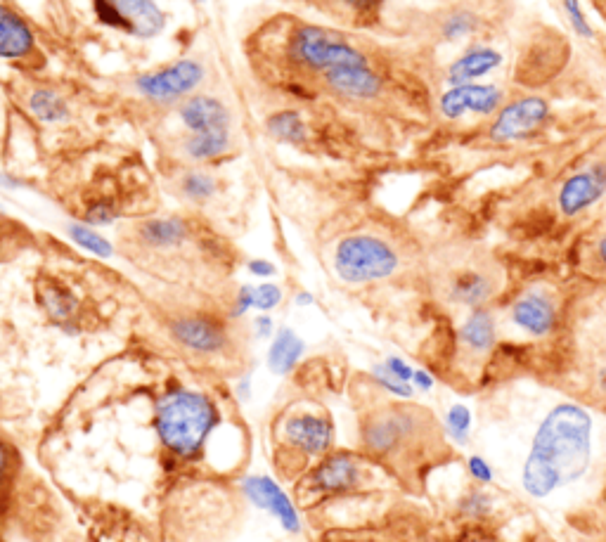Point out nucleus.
<instances>
[{
	"instance_id": "nucleus-1",
	"label": "nucleus",
	"mask_w": 606,
	"mask_h": 542,
	"mask_svg": "<svg viewBox=\"0 0 606 542\" xmlns=\"http://www.w3.org/2000/svg\"><path fill=\"white\" fill-rule=\"evenodd\" d=\"M592 455V417L580 405L559 403L535 431L521 469V486L531 498H547L557 488L583 479Z\"/></svg>"
},
{
	"instance_id": "nucleus-2",
	"label": "nucleus",
	"mask_w": 606,
	"mask_h": 542,
	"mask_svg": "<svg viewBox=\"0 0 606 542\" xmlns=\"http://www.w3.org/2000/svg\"><path fill=\"white\" fill-rule=\"evenodd\" d=\"M218 408L206 393L173 389L159 398L154 429L161 445L178 460H197L218 427Z\"/></svg>"
},
{
	"instance_id": "nucleus-3",
	"label": "nucleus",
	"mask_w": 606,
	"mask_h": 542,
	"mask_svg": "<svg viewBox=\"0 0 606 542\" xmlns=\"http://www.w3.org/2000/svg\"><path fill=\"white\" fill-rule=\"evenodd\" d=\"M287 57L294 62V67L308 69V72L320 76L337 67L370 64L363 50L356 48L344 34L334 29L315 27V24H299L289 34Z\"/></svg>"
},
{
	"instance_id": "nucleus-4",
	"label": "nucleus",
	"mask_w": 606,
	"mask_h": 542,
	"mask_svg": "<svg viewBox=\"0 0 606 542\" xmlns=\"http://www.w3.org/2000/svg\"><path fill=\"white\" fill-rule=\"evenodd\" d=\"M401 266L398 251L375 235L344 237L334 249V273L348 285L386 280Z\"/></svg>"
},
{
	"instance_id": "nucleus-5",
	"label": "nucleus",
	"mask_w": 606,
	"mask_h": 542,
	"mask_svg": "<svg viewBox=\"0 0 606 542\" xmlns=\"http://www.w3.org/2000/svg\"><path fill=\"white\" fill-rule=\"evenodd\" d=\"M204 81V64L197 60H178L154 72L140 74L135 79V90L147 100L176 102L195 93Z\"/></svg>"
},
{
	"instance_id": "nucleus-6",
	"label": "nucleus",
	"mask_w": 606,
	"mask_h": 542,
	"mask_svg": "<svg viewBox=\"0 0 606 542\" xmlns=\"http://www.w3.org/2000/svg\"><path fill=\"white\" fill-rule=\"evenodd\" d=\"M552 105L540 95H524L500 107L491 124V140L495 143H517L535 135L547 124Z\"/></svg>"
},
{
	"instance_id": "nucleus-7",
	"label": "nucleus",
	"mask_w": 606,
	"mask_h": 542,
	"mask_svg": "<svg viewBox=\"0 0 606 542\" xmlns=\"http://www.w3.org/2000/svg\"><path fill=\"white\" fill-rule=\"evenodd\" d=\"M505 105V93L493 83H464V86H448L438 98V112L446 121H457L464 114L493 116Z\"/></svg>"
},
{
	"instance_id": "nucleus-8",
	"label": "nucleus",
	"mask_w": 606,
	"mask_h": 542,
	"mask_svg": "<svg viewBox=\"0 0 606 542\" xmlns=\"http://www.w3.org/2000/svg\"><path fill=\"white\" fill-rule=\"evenodd\" d=\"M498 292V275L491 266L469 263L450 270L446 277V301L464 308H483Z\"/></svg>"
},
{
	"instance_id": "nucleus-9",
	"label": "nucleus",
	"mask_w": 606,
	"mask_h": 542,
	"mask_svg": "<svg viewBox=\"0 0 606 542\" xmlns=\"http://www.w3.org/2000/svg\"><path fill=\"white\" fill-rule=\"evenodd\" d=\"M242 493L251 505L263 509V512H268L270 516H275L287 533H301L299 512H296L294 502L289 500V495L275 479H270L266 474L244 476Z\"/></svg>"
},
{
	"instance_id": "nucleus-10",
	"label": "nucleus",
	"mask_w": 606,
	"mask_h": 542,
	"mask_svg": "<svg viewBox=\"0 0 606 542\" xmlns=\"http://www.w3.org/2000/svg\"><path fill=\"white\" fill-rule=\"evenodd\" d=\"M169 329L176 344L199 356L221 353L228 346V329L221 320L209 315H183L173 320Z\"/></svg>"
},
{
	"instance_id": "nucleus-11",
	"label": "nucleus",
	"mask_w": 606,
	"mask_h": 542,
	"mask_svg": "<svg viewBox=\"0 0 606 542\" xmlns=\"http://www.w3.org/2000/svg\"><path fill=\"white\" fill-rule=\"evenodd\" d=\"M287 445L306 457H325L334 443V424L327 417L301 412L289 417L282 429Z\"/></svg>"
},
{
	"instance_id": "nucleus-12",
	"label": "nucleus",
	"mask_w": 606,
	"mask_h": 542,
	"mask_svg": "<svg viewBox=\"0 0 606 542\" xmlns=\"http://www.w3.org/2000/svg\"><path fill=\"white\" fill-rule=\"evenodd\" d=\"M606 195V166L592 164L578 169L573 176L564 180L559 190L557 204L566 218L583 214L585 209L595 206Z\"/></svg>"
},
{
	"instance_id": "nucleus-13",
	"label": "nucleus",
	"mask_w": 606,
	"mask_h": 542,
	"mask_svg": "<svg viewBox=\"0 0 606 542\" xmlns=\"http://www.w3.org/2000/svg\"><path fill=\"white\" fill-rule=\"evenodd\" d=\"M360 476L363 471L351 453H327L308 476V486L313 493L341 495L356 490Z\"/></svg>"
},
{
	"instance_id": "nucleus-14",
	"label": "nucleus",
	"mask_w": 606,
	"mask_h": 542,
	"mask_svg": "<svg viewBox=\"0 0 606 542\" xmlns=\"http://www.w3.org/2000/svg\"><path fill=\"white\" fill-rule=\"evenodd\" d=\"M417 419L410 412L391 410L386 415L372 417L363 429V443L370 453L391 455L415 434Z\"/></svg>"
},
{
	"instance_id": "nucleus-15",
	"label": "nucleus",
	"mask_w": 606,
	"mask_h": 542,
	"mask_svg": "<svg viewBox=\"0 0 606 542\" xmlns=\"http://www.w3.org/2000/svg\"><path fill=\"white\" fill-rule=\"evenodd\" d=\"M325 86L337 93L339 98L353 102L377 100L384 93V79L370 64H356V67H337L322 74Z\"/></svg>"
},
{
	"instance_id": "nucleus-16",
	"label": "nucleus",
	"mask_w": 606,
	"mask_h": 542,
	"mask_svg": "<svg viewBox=\"0 0 606 542\" xmlns=\"http://www.w3.org/2000/svg\"><path fill=\"white\" fill-rule=\"evenodd\" d=\"M509 315H512L514 325L524 329L531 337H547V334H552L557 329L559 322L557 303L545 292H538V289L519 296Z\"/></svg>"
},
{
	"instance_id": "nucleus-17",
	"label": "nucleus",
	"mask_w": 606,
	"mask_h": 542,
	"mask_svg": "<svg viewBox=\"0 0 606 542\" xmlns=\"http://www.w3.org/2000/svg\"><path fill=\"white\" fill-rule=\"evenodd\" d=\"M121 22V31L128 36L154 38L166 27L164 12L154 0H107Z\"/></svg>"
},
{
	"instance_id": "nucleus-18",
	"label": "nucleus",
	"mask_w": 606,
	"mask_h": 542,
	"mask_svg": "<svg viewBox=\"0 0 606 542\" xmlns=\"http://www.w3.org/2000/svg\"><path fill=\"white\" fill-rule=\"evenodd\" d=\"M180 121L190 133L230 131V109L211 95H192L180 105Z\"/></svg>"
},
{
	"instance_id": "nucleus-19",
	"label": "nucleus",
	"mask_w": 606,
	"mask_h": 542,
	"mask_svg": "<svg viewBox=\"0 0 606 542\" xmlns=\"http://www.w3.org/2000/svg\"><path fill=\"white\" fill-rule=\"evenodd\" d=\"M502 64V53L491 45H474L464 50L446 72L448 86H464V83H479L483 76L495 72Z\"/></svg>"
},
{
	"instance_id": "nucleus-20",
	"label": "nucleus",
	"mask_w": 606,
	"mask_h": 542,
	"mask_svg": "<svg viewBox=\"0 0 606 542\" xmlns=\"http://www.w3.org/2000/svg\"><path fill=\"white\" fill-rule=\"evenodd\" d=\"M36 296L38 303H41L43 313L48 315L50 320L57 322V325H62L64 329H69V332H76L74 329V320L76 313H79V299H76V294L69 289L64 282L53 280V277H48V280H41L36 287Z\"/></svg>"
},
{
	"instance_id": "nucleus-21",
	"label": "nucleus",
	"mask_w": 606,
	"mask_h": 542,
	"mask_svg": "<svg viewBox=\"0 0 606 542\" xmlns=\"http://www.w3.org/2000/svg\"><path fill=\"white\" fill-rule=\"evenodd\" d=\"M190 225L178 216H161L138 225L140 244L150 249H173L188 242Z\"/></svg>"
},
{
	"instance_id": "nucleus-22",
	"label": "nucleus",
	"mask_w": 606,
	"mask_h": 542,
	"mask_svg": "<svg viewBox=\"0 0 606 542\" xmlns=\"http://www.w3.org/2000/svg\"><path fill=\"white\" fill-rule=\"evenodd\" d=\"M31 50H34V34H31L29 24L8 5H0V57L19 60Z\"/></svg>"
},
{
	"instance_id": "nucleus-23",
	"label": "nucleus",
	"mask_w": 606,
	"mask_h": 542,
	"mask_svg": "<svg viewBox=\"0 0 606 542\" xmlns=\"http://www.w3.org/2000/svg\"><path fill=\"white\" fill-rule=\"evenodd\" d=\"M303 353H306V344H303L299 334L289 327H280L268 348V370L277 374V377H287V374H292L294 367L299 365Z\"/></svg>"
},
{
	"instance_id": "nucleus-24",
	"label": "nucleus",
	"mask_w": 606,
	"mask_h": 542,
	"mask_svg": "<svg viewBox=\"0 0 606 542\" xmlns=\"http://www.w3.org/2000/svg\"><path fill=\"white\" fill-rule=\"evenodd\" d=\"M495 334H498V327H495L493 313L488 308H472L469 318L462 322L460 332H457V339L467 351L488 353L495 346Z\"/></svg>"
},
{
	"instance_id": "nucleus-25",
	"label": "nucleus",
	"mask_w": 606,
	"mask_h": 542,
	"mask_svg": "<svg viewBox=\"0 0 606 542\" xmlns=\"http://www.w3.org/2000/svg\"><path fill=\"white\" fill-rule=\"evenodd\" d=\"M266 128L275 140L287 145H301L306 143L308 138L306 121H303V116L299 112H294V109H280V112L270 114Z\"/></svg>"
},
{
	"instance_id": "nucleus-26",
	"label": "nucleus",
	"mask_w": 606,
	"mask_h": 542,
	"mask_svg": "<svg viewBox=\"0 0 606 542\" xmlns=\"http://www.w3.org/2000/svg\"><path fill=\"white\" fill-rule=\"evenodd\" d=\"M29 112L36 116L41 124H60L69 116V105L60 93L53 88H36L29 95Z\"/></svg>"
},
{
	"instance_id": "nucleus-27",
	"label": "nucleus",
	"mask_w": 606,
	"mask_h": 542,
	"mask_svg": "<svg viewBox=\"0 0 606 542\" xmlns=\"http://www.w3.org/2000/svg\"><path fill=\"white\" fill-rule=\"evenodd\" d=\"M185 154L195 161H211L223 157L230 150V131H211V133H190L183 145Z\"/></svg>"
},
{
	"instance_id": "nucleus-28",
	"label": "nucleus",
	"mask_w": 606,
	"mask_h": 542,
	"mask_svg": "<svg viewBox=\"0 0 606 542\" xmlns=\"http://www.w3.org/2000/svg\"><path fill=\"white\" fill-rule=\"evenodd\" d=\"M476 29H479V15L467 8L450 10L446 12V17L438 22V36L446 43L462 41V38L476 34Z\"/></svg>"
},
{
	"instance_id": "nucleus-29",
	"label": "nucleus",
	"mask_w": 606,
	"mask_h": 542,
	"mask_svg": "<svg viewBox=\"0 0 606 542\" xmlns=\"http://www.w3.org/2000/svg\"><path fill=\"white\" fill-rule=\"evenodd\" d=\"M67 235H69V240L76 244V247L86 249L88 254H93L98 258H112V254H114L112 242H109L107 237H102L95 228H90L88 223H69Z\"/></svg>"
},
{
	"instance_id": "nucleus-30",
	"label": "nucleus",
	"mask_w": 606,
	"mask_h": 542,
	"mask_svg": "<svg viewBox=\"0 0 606 542\" xmlns=\"http://www.w3.org/2000/svg\"><path fill=\"white\" fill-rule=\"evenodd\" d=\"M180 192H183V197H188L190 202H209V199L216 197L218 180L206 171H188L180 178Z\"/></svg>"
},
{
	"instance_id": "nucleus-31",
	"label": "nucleus",
	"mask_w": 606,
	"mask_h": 542,
	"mask_svg": "<svg viewBox=\"0 0 606 542\" xmlns=\"http://www.w3.org/2000/svg\"><path fill=\"white\" fill-rule=\"evenodd\" d=\"M446 427L448 434L453 438L455 443L467 445L469 443V429H472V410L467 408V405L457 403L453 408L448 410L446 415Z\"/></svg>"
},
{
	"instance_id": "nucleus-32",
	"label": "nucleus",
	"mask_w": 606,
	"mask_h": 542,
	"mask_svg": "<svg viewBox=\"0 0 606 542\" xmlns=\"http://www.w3.org/2000/svg\"><path fill=\"white\" fill-rule=\"evenodd\" d=\"M372 377H375V382H377L379 386H382L384 391H389L391 396L412 398V393H415V389H412V384H405V382H401V379L393 377V374L384 367V363L372 367Z\"/></svg>"
},
{
	"instance_id": "nucleus-33",
	"label": "nucleus",
	"mask_w": 606,
	"mask_h": 542,
	"mask_svg": "<svg viewBox=\"0 0 606 542\" xmlns=\"http://www.w3.org/2000/svg\"><path fill=\"white\" fill-rule=\"evenodd\" d=\"M562 3H564L566 17H569L571 29L576 31L580 38H588V41H592V38H595V31H592L588 17H585L580 0H562Z\"/></svg>"
},
{
	"instance_id": "nucleus-34",
	"label": "nucleus",
	"mask_w": 606,
	"mask_h": 542,
	"mask_svg": "<svg viewBox=\"0 0 606 542\" xmlns=\"http://www.w3.org/2000/svg\"><path fill=\"white\" fill-rule=\"evenodd\" d=\"M282 289L275 282H263V285H256L254 289V308L261 313L273 311L282 303Z\"/></svg>"
},
{
	"instance_id": "nucleus-35",
	"label": "nucleus",
	"mask_w": 606,
	"mask_h": 542,
	"mask_svg": "<svg viewBox=\"0 0 606 542\" xmlns=\"http://www.w3.org/2000/svg\"><path fill=\"white\" fill-rule=\"evenodd\" d=\"M116 218H119V209H116L112 202H95L88 206L83 221H86L88 225H109V223H114Z\"/></svg>"
},
{
	"instance_id": "nucleus-36",
	"label": "nucleus",
	"mask_w": 606,
	"mask_h": 542,
	"mask_svg": "<svg viewBox=\"0 0 606 542\" xmlns=\"http://www.w3.org/2000/svg\"><path fill=\"white\" fill-rule=\"evenodd\" d=\"M460 509L464 516H474V519H479V516L491 512V498H488L486 493H481V490H474V493H469L467 498L462 500Z\"/></svg>"
},
{
	"instance_id": "nucleus-37",
	"label": "nucleus",
	"mask_w": 606,
	"mask_h": 542,
	"mask_svg": "<svg viewBox=\"0 0 606 542\" xmlns=\"http://www.w3.org/2000/svg\"><path fill=\"white\" fill-rule=\"evenodd\" d=\"M254 285H242L240 292L235 296V306H232L230 318H242L254 308Z\"/></svg>"
},
{
	"instance_id": "nucleus-38",
	"label": "nucleus",
	"mask_w": 606,
	"mask_h": 542,
	"mask_svg": "<svg viewBox=\"0 0 606 542\" xmlns=\"http://www.w3.org/2000/svg\"><path fill=\"white\" fill-rule=\"evenodd\" d=\"M467 467H469V474H472L474 479L479 481V483H491L493 481V476H495L493 474V467L486 460H483L481 455H472V457H469Z\"/></svg>"
},
{
	"instance_id": "nucleus-39",
	"label": "nucleus",
	"mask_w": 606,
	"mask_h": 542,
	"mask_svg": "<svg viewBox=\"0 0 606 542\" xmlns=\"http://www.w3.org/2000/svg\"><path fill=\"white\" fill-rule=\"evenodd\" d=\"M384 367H386V370H389L396 379H401V382H405V384H412V374H415V367H410L408 363H405L403 358L389 356V358L384 360Z\"/></svg>"
},
{
	"instance_id": "nucleus-40",
	"label": "nucleus",
	"mask_w": 606,
	"mask_h": 542,
	"mask_svg": "<svg viewBox=\"0 0 606 542\" xmlns=\"http://www.w3.org/2000/svg\"><path fill=\"white\" fill-rule=\"evenodd\" d=\"M247 270L254 277H263V280H268V277H273L277 273V268L270 261H266V258H251L247 263Z\"/></svg>"
},
{
	"instance_id": "nucleus-41",
	"label": "nucleus",
	"mask_w": 606,
	"mask_h": 542,
	"mask_svg": "<svg viewBox=\"0 0 606 542\" xmlns=\"http://www.w3.org/2000/svg\"><path fill=\"white\" fill-rule=\"evenodd\" d=\"M254 332H256V337L259 339H270L275 334V322H273V318H270V315H256V320H254Z\"/></svg>"
},
{
	"instance_id": "nucleus-42",
	"label": "nucleus",
	"mask_w": 606,
	"mask_h": 542,
	"mask_svg": "<svg viewBox=\"0 0 606 542\" xmlns=\"http://www.w3.org/2000/svg\"><path fill=\"white\" fill-rule=\"evenodd\" d=\"M337 3H341L348 10L358 12V15H365V12H372L377 8V0H337Z\"/></svg>"
},
{
	"instance_id": "nucleus-43",
	"label": "nucleus",
	"mask_w": 606,
	"mask_h": 542,
	"mask_svg": "<svg viewBox=\"0 0 606 542\" xmlns=\"http://www.w3.org/2000/svg\"><path fill=\"white\" fill-rule=\"evenodd\" d=\"M436 379L431 377V374L427 370H415V374H412V386L419 391H431L434 389Z\"/></svg>"
},
{
	"instance_id": "nucleus-44",
	"label": "nucleus",
	"mask_w": 606,
	"mask_h": 542,
	"mask_svg": "<svg viewBox=\"0 0 606 542\" xmlns=\"http://www.w3.org/2000/svg\"><path fill=\"white\" fill-rule=\"evenodd\" d=\"M8 464H10V453L3 443H0V483H3L5 474H8Z\"/></svg>"
},
{
	"instance_id": "nucleus-45",
	"label": "nucleus",
	"mask_w": 606,
	"mask_h": 542,
	"mask_svg": "<svg viewBox=\"0 0 606 542\" xmlns=\"http://www.w3.org/2000/svg\"><path fill=\"white\" fill-rule=\"evenodd\" d=\"M313 303H315L313 294H308V292L296 294V306H313Z\"/></svg>"
},
{
	"instance_id": "nucleus-46",
	"label": "nucleus",
	"mask_w": 606,
	"mask_h": 542,
	"mask_svg": "<svg viewBox=\"0 0 606 542\" xmlns=\"http://www.w3.org/2000/svg\"><path fill=\"white\" fill-rule=\"evenodd\" d=\"M249 386H251V382H249V377H244L240 384H237V396H240L242 400H249Z\"/></svg>"
},
{
	"instance_id": "nucleus-47",
	"label": "nucleus",
	"mask_w": 606,
	"mask_h": 542,
	"mask_svg": "<svg viewBox=\"0 0 606 542\" xmlns=\"http://www.w3.org/2000/svg\"><path fill=\"white\" fill-rule=\"evenodd\" d=\"M597 256H599V261H602V266L606 268V235L597 242Z\"/></svg>"
},
{
	"instance_id": "nucleus-48",
	"label": "nucleus",
	"mask_w": 606,
	"mask_h": 542,
	"mask_svg": "<svg viewBox=\"0 0 606 542\" xmlns=\"http://www.w3.org/2000/svg\"><path fill=\"white\" fill-rule=\"evenodd\" d=\"M195 3H206V0H195Z\"/></svg>"
}]
</instances>
